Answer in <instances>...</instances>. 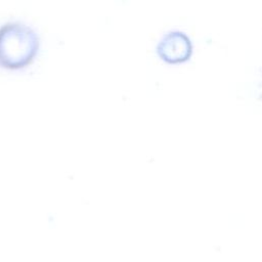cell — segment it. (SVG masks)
<instances>
[{
    "mask_svg": "<svg viewBox=\"0 0 262 262\" xmlns=\"http://www.w3.org/2000/svg\"><path fill=\"white\" fill-rule=\"evenodd\" d=\"M39 49V37L29 25L13 20L0 26V66L19 69L29 64Z\"/></svg>",
    "mask_w": 262,
    "mask_h": 262,
    "instance_id": "1",
    "label": "cell"
}]
</instances>
